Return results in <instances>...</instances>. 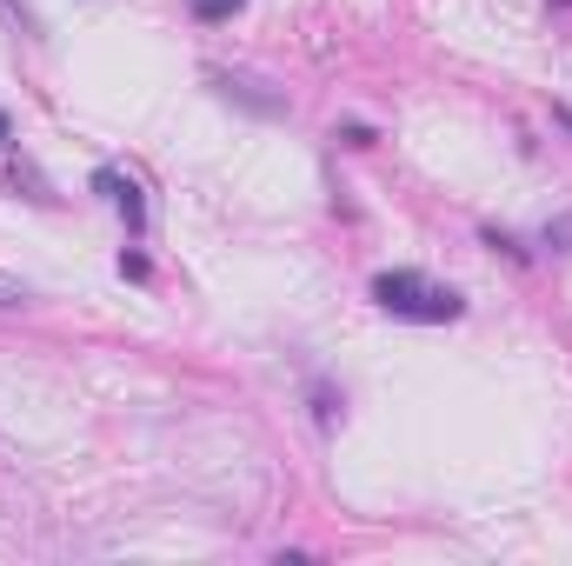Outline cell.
<instances>
[{"mask_svg":"<svg viewBox=\"0 0 572 566\" xmlns=\"http://www.w3.org/2000/svg\"><path fill=\"white\" fill-rule=\"evenodd\" d=\"M480 240H486V247H493V253H512V261H526V247H519V240H512V234H499V227H486V234H480Z\"/></svg>","mask_w":572,"mask_h":566,"instance_id":"cell-7","label":"cell"},{"mask_svg":"<svg viewBox=\"0 0 572 566\" xmlns=\"http://www.w3.org/2000/svg\"><path fill=\"white\" fill-rule=\"evenodd\" d=\"M214 87H220L227 100H240L246 114H267V121L287 114V100H280V93H259V80H246V74H214Z\"/></svg>","mask_w":572,"mask_h":566,"instance_id":"cell-3","label":"cell"},{"mask_svg":"<svg viewBox=\"0 0 572 566\" xmlns=\"http://www.w3.org/2000/svg\"><path fill=\"white\" fill-rule=\"evenodd\" d=\"M240 8H246V0H193V14H200V21H233Z\"/></svg>","mask_w":572,"mask_h":566,"instance_id":"cell-5","label":"cell"},{"mask_svg":"<svg viewBox=\"0 0 572 566\" xmlns=\"http://www.w3.org/2000/svg\"><path fill=\"white\" fill-rule=\"evenodd\" d=\"M546 247H552V253H565V247H572V214H559V221L546 227Z\"/></svg>","mask_w":572,"mask_h":566,"instance_id":"cell-8","label":"cell"},{"mask_svg":"<svg viewBox=\"0 0 572 566\" xmlns=\"http://www.w3.org/2000/svg\"><path fill=\"white\" fill-rule=\"evenodd\" d=\"M0 8H8V14H14V21H21V27H27V34H40V21H34V14H27V8H21V0H0Z\"/></svg>","mask_w":572,"mask_h":566,"instance_id":"cell-11","label":"cell"},{"mask_svg":"<svg viewBox=\"0 0 572 566\" xmlns=\"http://www.w3.org/2000/svg\"><path fill=\"white\" fill-rule=\"evenodd\" d=\"M559 8H572V0H559Z\"/></svg>","mask_w":572,"mask_h":566,"instance_id":"cell-14","label":"cell"},{"mask_svg":"<svg viewBox=\"0 0 572 566\" xmlns=\"http://www.w3.org/2000/svg\"><path fill=\"white\" fill-rule=\"evenodd\" d=\"M8 187H14V193L27 187V200H54V193H47V180H40V174H34L27 161H14V167H8Z\"/></svg>","mask_w":572,"mask_h":566,"instance_id":"cell-4","label":"cell"},{"mask_svg":"<svg viewBox=\"0 0 572 566\" xmlns=\"http://www.w3.org/2000/svg\"><path fill=\"white\" fill-rule=\"evenodd\" d=\"M93 193H107V200H114L134 240L147 234V193H140V180H134V174H120V167H93Z\"/></svg>","mask_w":572,"mask_h":566,"instance_id":"cell-2","label":"cell"},{"mask_svg":"<svg viewBox=\"0 0 572 566\" xmlns=\"http://www.w3.org/2000/svg\"><path fill=\"white\" fill-rule=\"evenodd\" d=\"M120 274H127V280H147V253L127 247V253H120Z\"/></svg>","mask_w":572,"mask_h":566,"instance_id":"cell-10","label":"cell"},{"mask_svg":"<svg viewBox=\"0 0 572 566\" xmlns=\"http://www.w3.org/2000/svg\"><path fill=\"white\" fill-rule=\"evenodd\" d=\"M0 306H27V293H0Z\"/></svg>","mask_w":572,"mask_h":566,"instance_id":"cell-13","label":"cell"},{"mask_svg":"<svg viewBox=\"0 0 572 566\" xmlns=\"http://www.w3.org/2000/svg\"><path fill=\"white\" fill-rule=\"evenodd\" d=\"M14 147V127H8V114H0V153H8Z\"/></svg>","mask_w":572,"mask_h":566,"instance_id":"cell-12","label":"cell"},{"mask_svg":"<svg viewBox=\"0 0 572 566\" xmlns=\"http://www.w3.org/2000/svg\"><path fill=\"white\" fill-rule=\"evenodd\" d=\"M373 306H380V314H393V320H412V327H446V320L466 314L459 287H440V280L412 274V267L380 274V280H373Z\"/></svg>","mask_w":572,"mask_h":566,"instance_id":"cell-1","label":"cell"},{"mask_svg":"<svg viewBox=\"0 0 572 566\" xmlns=\"http://www.w3.org/2000/svg\"><path fill=\"white\" fill-rule=\"evenodd\" d=\"M333 414H340V393H333V387H314V420L333 427Z\"/></svg>","mask_w":572,"mask_h":566,"instance_id":"cell-6","label":"cell"},{"mask_svg":"<svg viewBox=\"0 0 572 566\" xmlns=\"http://www.w3.org/2000/svg\"><path fill=\"white\" fill-rule=\"evenodd\" d=\"M340 140H346V147H373V127H367V121H346Z\"/></svg>","mask_w":572,"mask_h":566,"instance_id":"cell-9","label":"cell"}]
</instances>
